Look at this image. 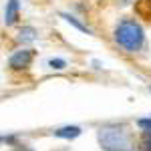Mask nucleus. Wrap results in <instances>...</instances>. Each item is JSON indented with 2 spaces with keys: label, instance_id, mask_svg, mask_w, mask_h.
<instances>
[{
  "label": "nucleus",
  "instance_id": "obj_1",
  "mask_svg": "<svg viewBox=\"0 0 151 151\" xmlns=\"http://www.w3.org/2000/svg\"><path fill=\"white\" fill-rule=\"evenodd\" d=\"M115 38L125 50H137L143 42V32H141L139 24H135L133 20H123L117 28Z\"/></svg>",
  "mask_w": 151,
  "mask_h": 151
},
{
  "label": "nucleus",
  "instance_id": "obj_2",
  "mask_svg": "<svg viewBox=\"0 0 151 151\" xmlns=\"http://www.w3.org/2000/svg\"><path fill=\"white\" fill-rule=\"evenodd\" d=\"M99 141L107 151H129L131 137L123 129H103L99 133Z\"/></svg>",
  "mask_w": 151,
  "mask_h": 151
},
{
  "label": "nucleus",
  "instance_id": "obj_3",
  "mask_svg": "<svg viewBox=\"0 0 151 151\" xmlns=\"http://www.w3.org/2000/svg\"><path fill=\"white\" fill-rule=\"evenodd\" d=\"M32 57H35L32 50H18V52L10 58V67L12 69H26V67L30 65Z\"/></svg>",
  "mask_w": 151,
  "mask_h": 151
},
{
  "label": "nucleus",
  "instance_id": "obj_4",
  "mask_svg": "<svg viewBox=\"0 0 151 151\" xmlns=\"http://www.w3.org/2000/svg\"><path fill=\"white\" fill-rule=\"evenodd\" d=\"M16 14H18V2L10 0L8 2V10H6V24H12L16 20Z\"/></svg>",
  "mask_w": 151,
  "mask_h": 151
},
{
  "label": "nucleus",
  "instance_id": "obj_5",
  "mask_svg": "<svg viewBox=\"0 0 151 151\" xmlns=\"http://www.w3.org/2000/svg\"><path fill=\"white\" fill-rule=\"evenodd\" d=\"M55 135H57V137H77V135H79V129L77 127L58 129V131H55Z\"/></svg>",
  "mask_w": 151,
  "mask_h": 151
},
{
  "label": "nucleus",
  "instance_id": "obj_6",
  "mask_svg": "<svg viewBox=\"0 0 151 151\" xmlns=\"http://www.w3.org/2000/svg\"><path fill=\"white\" fill-rule=\"evenodd\" d=\"M141 151H151V129L145 131L141 137Z\"/></svg>",
  "mask_w": 151,
  "mask_h": 151
},
{
  "label": "nucleus",
  "instance_id": "obj_7",
  "mask_svg": "<svg viewBox=\"0 0 151 151\" xmlns=\"http://www.w3.org/2000/svg\"><path fill=\"white\" fill-rule=\"evenodd\" d=\"M139 125H141V127H147V131H149V129H151V121H149V119H141Z\"/></svg>",
  "mask_w": 151,
  "mask_h": 151
},
{
  "label": "nucleus",
  "instance_id": "obj_8",
  "mask_svg": "<svg viewBox=\"0 0 151 151\" xmlns=\"http://www.w3.org/2000/svg\"><path fill=\"white\" fill-rule=\"evenodd\" d=\"M50 65H52L55 69H63V60H50Z\"/></svg>",
  "mask_w": 151,
  "mask_h": 151
},
{
  "label": "nucleus",
  "instance_id": "obj_9",
  "mask_svg": "<svg viewBox=\"0 0 151 151\" xmlns=\"http://www.w3.org/2000/svg\"><path fill=\"white\" fill-rule=\"evenodd\" d=\"M12 151H32V149H28V147H14Z\"/></svg>",
  "mask_w": 151,
  "mask_h": 151
}]
</instances>
